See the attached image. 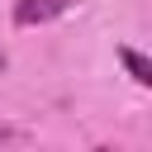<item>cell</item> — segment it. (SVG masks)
Returning a JSON list of instances; mask_svg holds the SVG:
<instances>
[{"mask_svg":"<svg viewBox=\"0 0 152 152\" xmlns=\"http://www.w3.org/2000/svg\"><path fill=\"white\" fill-rule=\"evenodd\" d=\"M119 62L128 66V76H133L138 86H152V62H147L138 48H119Z\"/></svg>","mask_w":152,"mask_h":152,"instance_id":"2","label":"cell"},{"mask_svg":"<svg viewBox=\"0 0 152 152\" xmlns=\"http://www.w3.org/2000/svg\"><path fill=\"white\" fill-rule=\"evenodd\" d=\"M0 71H5V52H0Z\"/></svg>","mask_w":152,"mask_h":152,"instance_id":"3","label":"cell"},{"mask_svg":"<svg viewBox=\"0 0 152 152\" xmlns=\"http://www.w3.org/2000/svg\"><path fill=\"white\" fill-rule=\"evenodd\" d=\"M76 0H14V24L19 28H38V24H52L62 14H71Z\"/></svg>","mask_w":152,"mask_h":152,"instance_id":"1","label":"cell"}]
</instances>
